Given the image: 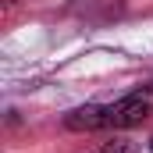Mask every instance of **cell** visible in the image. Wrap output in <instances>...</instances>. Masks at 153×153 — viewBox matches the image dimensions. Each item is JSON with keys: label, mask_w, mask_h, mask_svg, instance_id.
<instances>
[{"label": "cell", "mask_w": 153, "mask_h": 153, "mask_svg": "<svg viewBox=\"0 0 153 153\" xmlns=\"http://www.w3.org/2000/svg\"><path fill=\"white\" fill-rule=\"evenodd\" d=\"M153 114V89H135L107 107V128H135Z\"/></svg>", "instance_id": "cell-1"}, {"label": "cell", "mask_w": 153, "mask_h": 153, "mask_svg": "<svg viewBox=\"0 0 153 153\" xmlns=\"http://www.w3.org/2000/svg\"><path fill=\"white\" fill-rule=\"evenodd\" d=\"M64 125H68L71 132H96V128H107V107H96V103L75 107L71 114L64 117Z\"/></svg>", "instance_id": "cell-2"}, {"label": "cell", "mask_w": 153, "mask_h": 153, "mask_svg": "<svg viewBox=\"0 0 153 153\" xmlns=\"http://www.w3.org/2000/svg\"><path fill=\"white\" fill-rule=\"evenodd\" d=\"M100 153H135V143L132 139H125V135H114V139H107Z\"/></svg>", "instance_id": "cell-3"}, {"label": "cell", "mask_w": 153, "mask_h": 153, "mask_svg": "<svg viewBox=\"0 0 153 153\" xmlns=\"http://www.w3.org/2000/svg\"><path fill=\"white\" fill-rule=\"evenodd\" d=\"M150 150H153V135H150Z\"/></svg>", "instance_id": "cell-4"}]
</instances>
